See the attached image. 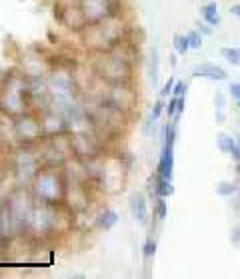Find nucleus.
<instances>
[{"label": "nucleus", "mask_w": 240, "mask_h": 279, "mask_svg": "<svg viewBox=\"0 0 240 279\" xmlns=\"http://www.w3.org/2000/svg\"><path fill=\"white\" fill-rule=\"evenodd\" d=\"M94 74L108 84H128L134 78V64L138 62L134 46L128 42L118 44L108 52H96Z\"/></svg>", "instance_id": "f257e3e1"}, {"label": "nucleus", "mask_w": 240, "mask_h": 279, "mask_svg": "<svg viewBox=\"0 0 240 279\" xmlns=\"http://www.w3.org/2000/svg\"><path fill=\"white\" fill-rule=\"evenodd\" d=\"M30 194L42 204H62L68 194V176L64 166H42L30 182Z\"/></svg>", "instance_id": "f03ea898"}, {"label": "nucleus", "mask_w": 240, "mask_h": 279, "mask_svg": "<svg viewBox=\"0 0 240 279\" xmlns=\"http://www.w3.org/2000/svg\"><path fill=\"white\" fill-rule=\"evenodd\" d=\"M80 34H82L84 44L92 52H108V50L116 48L118 44L126 42L128 26L120 18V14H116L112 18H106V20L98 22V24L86 26Z\"/></svg>", "instance_id": "7ed1b4c3"}, {"label": "nucleus", "mask_w": 240, "mask_h": 279, "mask_svg": "<svg viewBox=\"0 0 240 279\" xmlns=\"http://www.w3.org/2000/svg\"><path fill=\"white\" fill-rule=\"evenodd\" d=\"M0 112L10 118H16L24 112H32V100L28 90L26 76H6L0 86Z\"/></svg>", "instance_id": "20e7f679"}, {"label": "nucleus", "mask_w": 240, "mask_h": 279, "mask_svg": "<svg viewBox=\"0 0 240 279\" xmlns=\"http://www.w3.org/2000/svg\"><path fill=\"white\" fill-rule=\"evenodd\" d=\"M12 136L18 144H38L44 138L40 114L36 112H24L16 118H12Z\"/></svg>", "instance_id": "39448f33"}, {"label": "nucleus", "mask_w": 240, "mask_h": 279, "mask_svg": "<svg viewBox=\"0 0 240 279\" xmlns=\"http://www.w3.org/2000/svg\"><path fill=\"white\" fill-rule=\"evenodd\" d=\"M70 148H72V158L80 162H90L100 156H104V146L96 138L94 132L88 134V130H78L70 132Z\"/></svg>", "instance_id": "423d86ee"}, {"label": "nucleus", "mask_w": 240, "mask_h": 279, "mask_svg": "<svg viewBox=\"0 0 240 279\" xmlns=\"http://www.w3.org/2000/svg\"><path fill=\"white\" fill-rule=\"evenodd\" d=\"M76 4L86 20V26L120 14V0H76Z\"/></svg>", "instance_id": "0eeeda50"}, {"label": "nucleus", "mask_w": 240, "mask_h": 279, "mask_svg": "<svg viewBox=\"0 0 240 279\" xmlns=\"http://www.w3.org/2000/svg\"><path fill=\"white\" fill-rule=\"evenodd\" d=\"M174 142H176V122H172L164 128V144H162V152H160L158 166H156V174L170 182H172V174H174Z\"/></svg>", "instance_id": "6e6552de"}, {"label": "nucleus", "mask_w": 240, "mask_h": 279, "mask_svg": "<svg viewBox=\"0 0 240 279\" xmlns=\"http://www.w3.org/2000/svg\"><path fill=\"white\" fill-rule=\"evenodd\" d=\"M54 16L56 20L66 26L68 30H74V32H82L86 28V20L78 8V4H62V2H56L54 6Z\"/></svg>", "instance_id": "1a4fd4ad"}, {"label": "nucleus", "mask_w": 240, "mask_h": 279, "mask_svg": "<svg viewBox=\"0 0 240 279\" xmlns=\"http://www.w3.org/2000/svg\"><path fill=\"white\" fill-rule=\"evenodd\" d=\"M192 76H194V78L214 80V82H222V80L228 78V74L224 72V68H220V66H216V64H210V62L198 64V66L192 70Z\"/></svg>", "instance_id": "9d476101"}, {"label": "nucleus", "mask_w": 240, "mask_h": 279, "mask_svg": "<svg viewBox=\"0 0 240 279\" xmlns=\"http://www.w3.org/2000/svg\"><path fill=\"white\" fill-rule=\"evenodd\" d=\"M130 212H132L134 220H138L140 224H146L148 206H146V198L142 194H132L130 196Z\"/></svg>", "instance_id": "9b49d317"}, {"label": "nucleus", "mask_w": 240, "mask_h": 279, "mask_svg": "<svg viewBox=\"0 0 240 279\" xmlns=\"http://www.w3.org/2000/svg\"><path fill=\"white\" fill-rule=\"evenodd\" d=\"M116 224H118V214H116L114 210H102V212L96 216V228H100V230H104V232L112 230Z\"/></svg>", "instance_id": "f8f14e48"}, {"label": "nucleus", "mask_w": 240, "mask_h": 279, "mask_svg": "<svg viewBox=\"0 0 240 279\" xmlns=\"http://www.w3.org/2000/svg\"><path fill=\"white\" fill-rule=\"evenodd\" d=\"M202 16H204V22H208L210 26H218V24H220V14H218L216 2L204 4V6H202Z\"/></svg>", "instance_id": "ddd939ff"}, {"label": "nucleus", "mask_w": 240, "mask_h": 279, "mask_svg": "<svg viewBox=\"0 0 240 279\" xmlns=\"http://www.w3.org/2000/svg\"><path fill=\"white\" fill-rule=\"evenodd\" d=\"M154 218L158 222H164L168 218V202H166V198H156L154 200Z\"/></svg>", "instance_id": "4468645a"}, {"label": "nucleus", "mask_w": 240, "mask_h": 279, "mask_svg": "<svg viewBox=\"0 0 240 279\" xmlns=\"http://www.w3.org/2000/svg\"><path fill=\"white\" fill-rule=\"evenodd\" d=\"M174 50H176V54H186L188 50H190V42H188V36H184V34H174Z\"/></svg>", "instance_id": "2eb2a0df"}, {"label": "nucleus", "mask_w": 240, "mask_h": 279, "mask_svg": "<svg viewBox=\"0 0 240 279\" xmlns=\"http://www.w3.org/2000/svg\"><path fill=\"white\" fill-rule=\"evenodd\" d=\"M236 192H238V188H236V184H232V182H220V184L216 186V194L222 196V198H230V196H234Z\"/></svg>", "instance_id": "dca6fc26"}, {"label": "nucleus", "mask_w": 240, "mask_h": 279, "mask_svg": "<svg viewBox=\"0 0 240 279\" xmlns=\"http://www.w3.org/2000/svg\"><path fill=\"white\" fill-rule=\"evenodd\" d=\"M220 54L232 64V66H238L240 64V48H232V46H224L220 50Z\"/></svg>", "instance_id": "f3484780"}, {"label": "nucleus", "mask_w": 240, "mask_h": 279, "mask_svg": "<svg viewBox=\"0 0 240 279\" xmlns=\"http://www.w3.org/2000/svg\"><path fill=\"white\" fill-rule=\"evenodd\" d=\"M158 64H160V60H158V50L152 48V52H150V80H152V84L158 82Z\"/></svg>", "instance_id": "a211bd4d"}, {"label": "nucleus", "mask_w": 240, "mask_h": 279, "mask_svg": "<svg viewBox=\"0 0 240 279\" xmlns=\"http://www.w3.org/2000/svg\"><path fill=\"white\" fill-rule=\"evenodd\" d=\"M216 144H218V150H220L222 154H230V148L234 146V138H230V136H226V134H220V136L216 138Z\"/></svg>", "instance_id": "6ab92c4d"}, {"label": "nucleus", "mask_w": 240, "mask_h": 279, "mask_svg": "<svg viewBox=\"0 0 240 279\" xmlns=\"http://www.w3.org/2000/svg\"><path fill=\"white\" fill-rule=\"evenodd\" d=\"M154 254H156V240H154V238H146V242H144V246H142V256H144V260L154 258Z\"/></svg>", "instance_id": "aec40b11"}, {"label": "nucleus", "mask_w": 240, "mask_h": 279, "mask_svg": "<svg viewBox=\"0 0 240 279\" xmlns=\"http://www.w3.org/2000/svg\"><path fill=\"white\" fill-rule=\"evenodd\" d=\"M186 36H188L190 48L192 50H200V46H202V34H200V30H190Z\"/></svg>", "instance_id": "412c9836"}, {"label": "nucleus", "mask_w": 240, "mask_h": 279, "mask_svg": "<svg viewBox=\"0 0 240 279\" xmlns=\"http://www.w3.org/2000/svg\"><path fill=\"white\" fill-rule=\"evenodd\" d=\"M176 110H178V96H170V100H168L164 112H166L168 118H174V116H176Z\"/></svg>", "instance_id": "4be33fe9"}, {"label": "nucleus", "mask_w": 240, "mask_h": 279, "mask_svg": "<svg viewBox=\"0 0 240 279\" xmlns=\"http://www.w3.org/2000/svg\"><path fill=\"white\" fill-rule=\"evenodd\" d=\"M172 88H174V78H168V82L162 86V90H160V98H168V96H172Z\"/></svg>", "instance_id": "5701e85b"}, {"label": "nucleus", "mask_w": 240, "mask_h": 279, "mask_svg": "<svg viewBox=\"0 0 240 279\" xmlns=\"http://www.w3.org/2000/svg\"><path fill=\"white\" fill-rule=\"evenodd\" d=\"M186 90H188V84L186 82H174L172 96H186Z\"/></svg>", "instance_id": "b1692460"}, {"label": "nucleus", "mask_w": 240, "mask_h": 279, "mask_svg": "<svg viewBox=\"0 0 240 279\" xmlns=\"http://www.w3.org/2000/svg\"><path fill=\"white\" fill-rule=\"evenodd\" d=\"M214 104H216V110H224V108H226V98H224L222 92H216V96H214Z\"/></svg>", "instance_id": "393cba45"}, {"label": "nucleus", "mask_w": 240, "mask_h": 279, "mask_svg": "<svg viewBox=\"0 0 240 279\" xmlns=\"http://www.w3.org/2000/svg\"><path fill=\"white\" fill-rule=\"evenodd\" d=\"M228 92H230V96H232V98H234V100L238 102V100H240V84L232 82V84L228 86Z\"/></svg>", "instance_id": "a878e982"}, {"label": "nucleus", "mask_w": 240, "mask_h": 279, "mask_svg": "<svg viewBox=\"0 0 240 279\" xmlns=\"http://www.w3.org/2000/svg\"><path fill=\"white\" fill-rule=\"evenodd\" d=\"M230 156L234 162H240V142H234V146L230 148Z\"/></svg>", "instance_id": "bb28decb"}, {"label": "nucleus", "mask_w": 240, "mask_h": 279, "mask_svg": "<svg viewBox=\"0 0 240 279\" xmlns=\"http://www.w3.org/2000/svg\"><path fill=\"white\" fill-rule=\"evenodd\" d=\"M230 240H232V244H234V246H238L240 248V228H234V230H232Z\"/></svg>", "instance_id": "cd10ccee"}, {"label": "nucleus", "mask_w": 240, "mask_h": 279, "mask_svg": "<svg viewBox=\"0 0 240 279\" xmlns=\"http://www.w3.org/2000/svg\"><path fill=\"white\" fill-rule=\"evenodd\" d=\"M198 30H200V34H212V28H210V24H208V22L198 24Z\"/></svg>", "instance_id": "c85d7f7f"}, {"label": "nucleus", "mask_w": 240, "mask_h": 279, "mask_svg": "<svg viewBox=\"0 0 240 279\" xmlns=\"http://www.w3.org/2000/svg\"><path fill=\"white\" fill-rule=\"evenodd\" d=\"M224 120H226L224 110H216V124H224Z\"/></svg>", "instance_id": "c756f323"}, {"label": "nucleus", "mask_w": 240, "mask_h": 279, "mask_svg": "<svg viewBox=\"0 0 240 279\" xmlns=\"http://www.w3.org/2000/svg\"><path fill=\"white\" fill-rule=\"evenodd\" d=\"M230 14L240 18V4H232V6H230Z\"/></svg>", "instance_id": "7c9ffc66"}, {"label": "nucleus", "mask_w": 240, "mask_h": 279, "mask_svg": "<svg viewBox=\"0 0 240 279\" xmlns=\"http://www.w3.org/2000/svg\"><path fill=\"white\" fill-rule=\"evenodd\" d=\"M168 58H170V64H172V68H174V66H176V54H170Z\"/></svg>", "instance_id": "2f4dec72"}, {"label": "nucleus", "mask_w": 240, "mask_h": 279, "mask_svg": "<svg viewBox=\"0 0 240 279\" xmlns=\"http://www.w3.org/2000/svg\"><path fill=\"white\" fill-rule=\"evenodd\" d=\"M238 108H240V100H238Z\"/></svg>", "instance_id": "473e14b6"}]
</instances>
